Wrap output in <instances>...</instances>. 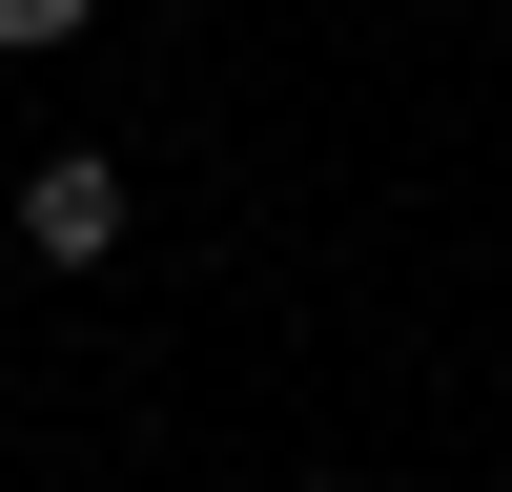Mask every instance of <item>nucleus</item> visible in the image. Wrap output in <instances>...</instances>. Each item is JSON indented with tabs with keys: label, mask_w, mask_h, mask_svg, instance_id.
<instances>
[{
	"label": "nucleus",
	"mask_w": 512,
	"mask_h": 492,
	"mask_svg": "<svg viewBox=\"0 0 512 492\" xmlns=\"http://www.w3.org/2000/svg\"><path fill=\"white\" fill-rule=\"evenodd\" d=\"M123 226H144V185H123L103 144H41L21 164V246L41 267H123Z\"/></svg>",
	"instance_id": "obj_1"
},
{
	"label": "nucleus",
	"mask_w": 512,
	"mask_h": 492,
	"mask_svg": "<svg viewBox=\"0 0 512 492\" xmlns=\"http://www.w3.org/2000/svg\"><path fill=\"white\" fill-rule=\"evenodd\" d=\"M82 21H103V0H0V62H62Z\"/></svg>",
	"instance_id": "obj_2"
},
{
	"label": "nucleus",
	"mask_w": 512,
	"mask_h": 492,
	"mask_svg": "<svg viewBox=\"0 0 512 492\" xmlns=\"http://www.w3.org/2000/svg\"><path fill=\"white\" fill-rule=\"evenodd\" d=\"M287 492H369V472H287Z\"/></svg>",
	"instance_id": "obj_3"
}]
</instances>
